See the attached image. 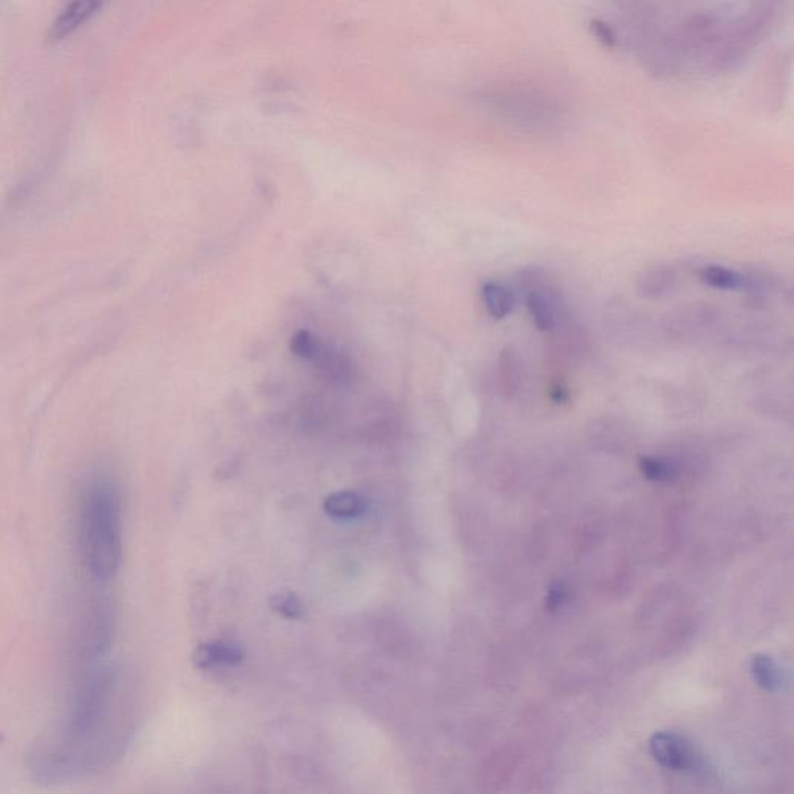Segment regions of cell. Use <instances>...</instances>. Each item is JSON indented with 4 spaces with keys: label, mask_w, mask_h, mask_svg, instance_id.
<instances>
[{
    "label": "cell",
    "mask_w": 794,
    "mask_h": 794,
    "mask_svg": "<svg viewBox=\"0 0 794 794\" xmlns=\"http://www.w3.org/2000/svg\"><path fill=\"white\" fill-rule=\"evenodd\" d=\"M272 609L277 610L280 615L289 617V620H300L303 616V607L300 601L293 594H278L272 600Z\"/></svg>",
    "instance_id": "cell-14"
},
{
    "label": "cell",
    "mask_w": 794,
    "mask_h": 794,
    "mask_svg": "<svg viewBox=\"0 0 794 794\" xmlns=\"http://www.w3.org/2000/svg\"><path fill=\"white\" fill-rule=\"evenodd\" d=\"M83 547L93 576L108 581L117 573L121 559L120 502L115 489L100 481L86 495Z\"/></svg>",
    "instance_id": "cell-1"
},
{
    "label": "cell",
    "mask_w": 794,
    "mask_h": 794,
    "mask_svg": "<svg viewBox=\"0 0 794 794\" xmlns=\"http://www.w3.org/2000/svg\"><path fill=\"white\" fill-rule=\"evenodd\" d=\"M522 281L526 289V308L532 323L539 331H553L559 323L557 300L554 292L547 285L543 288L534 273H530V277Z\"/></svg>",
    "instance_id": "cell-3"
},
{
    "label": "cell",
    "mask_w": 794,
    "mask_h": 794,
    "mask_svg": "<svg viewBox=\"0 0 794 794\" xmlns=\"http://www.w3.org/2000/svg\"><path fill=\"white\" fill-rule=\"evenodd\" d=\"M194 664L201 669L222 666V664H237L242 660V652L238 645L224 641H211L199 645L194 652Z\"/></svg>",
    "instance_id": "cell-7"
},
{
    "label": "cell",
    "mask_w": 794,
    "mask_h": 794,
    "mask_svg": "<svg viewBox=\"0 0 794 794\" xmlns=\"http://www.w3.org/2000/svg\"><path fill=\"white\" fill-rule=\"evenodd\" d=\"M697 275L700 283L707 285V288L715 289V291H742L746 284V275L722 264L702 265V268L698 269Z\"/></svg>",
    "instance_id": "cell-8"
},
{
    "label": "cell",
    "mask_w": 794,
    "mask_h": 794,
    "mask_svg": "<svg viewBox=\"0 0 794 794\" xmlns=\"http://www.w3.org/2000/svg\"><path fill=\"white\" fill-rule=\"evenodd\" d=\"M292 353L304 360H316L320 355V342L308 331L297 332L291 339Z\"/></svg>",
    "instance_id": "cell-13"
},
{
    "label": "cell",
    "mask_w": 794,
    "mask_h": 794,
    "mask_svg": "<svg viewBox=\"0 0 794 794\" xmlns=\"http://www.w3.org/2000/svg\"><path fill=\"white\" fill-rule=\"evenodd\" d=\"M751 672L758 686L765 691L776 692L782 687V671L772 656L756 655L751 661Z\"/></svg>",
    "instance_id": "cell-10"
},
{
    "label": "cell",
    "mask_w": 794,
    "mask_h": 794,
    "mask_svg": "<svg viewBox=\"0 0 794 794\" xmlns=\"http://www.w3.org/2000/svg\"><path fill=\"white\" fill-rule=\"evenodd\" d=\"M481 300L488 314L494 320L507 319L517 306V297L514 291L502 283L489 281L481 288Z\"/></svg>",
    "instance_id": "cell-6"
},
{
    "label": "cell",
    "mask_w": 794,
    "mask_h": 794,
    "mask_svg": "<svg viewBox=\"0 0 794 794\" xmlns=\"http://www.w3.org/2000/svg\"><path fill=\"white\" fill-rule=\"evenodd\" d=\"M566 600L565 586L562 584H555L551 586L550 593H547L546 605L550 610H555L562 607L563 602Z\"/></svg>",
    "instance_id": "cell-15"
},
{
    "label": "cell",
    "mask_w": 794,
    "mask_h": 794,
    "mask_svg": "<svg viewBox=\"0 0 794 794\" xmlns=\"http://www.w3.org/2000/svg\"><path fill=\"white\" fill-rule=\"evenodd\" d=\"M651 753L661 766L674 772H687L694 768L695 753L691 743L682 735L659 733L651 741Z\"/></svg>",
    "instance_id": "cell-2"
},
{
    "label": "cell",
    "mask_w": 794,
    "mask_h": 794,
    "mask_svg": "<svg viewBox=\"0 0 794 794\" xmlns=\"http://www.w3.org/2000/svg\"><path fill=\"white\" fill-rule=\"evenodd\" d=\"M103 3L104 0H68L50 27V41L60 42L72 37L98 13Z\"/></svg>",
    "instance_id": "cell-4"
},
{
    "label": "cell",
    "mask_w": 794,
    "mask_h": 794,
    "mask_svg": "<svg viewBox=\"0 0 794 794\" xmlns=\"http://www.w3.org/2000/svg\"><path fill=\"white\" fill-rule=\"evenodd\" d=\"M640 472L644 479L655 481V483H666L674 480L676 476V465L669 458L663 456H643L640 460Z\"/></svg>",
    "instance_id": "cell-11"
},
{
    "label": "cell",
    "mask_w": 794,
    "mask_h": 794,
    "mask_svg": "<svg viewBox=\"0 0 794 794\" xmlns=\"http://www.w3.org/2000/svg\"><path fill=\"white\" fill-rule=\"evenodd\" d=\"M324 510L331 517L340 520H353L360 517L366 510L365 500L358 492H338L328 496L324 502Z\"/></svg>",
    "instance_id": "cell-9"
},
{
    "label": "cell",
    "mask_w": 794,
    "mask_h": 794,
    "mask_svg": "<svg viewBox=\"0 0 794 794\" xmlns=\"http://www.w3.org/2000/svg\"><path fill=\"white\" fill-rule=\"evenodd\" d=\"M500 381H502L503 393L506 396L517 393L520 386V365L517 355L511 351H504L500 359Z\"/></svg>",
    "instance_id": "cell-12"
},
{
    "label": "cell",
    "mask_w": 794,
    "mask_h": 794,
    "mask_svg": "<svg viewBox=\"0 0 794 794\" xmlns=\"http://www.w3.org/2000/svg\"><path fill=\"white\" fill-rule=\"evenodd\" d=\"M679 270L672 264H656L644 269L636 278V292L641 299L659 300L674 291Z\"/></svg>",
    "instance_id": "cell-5"
}]
</instances>
